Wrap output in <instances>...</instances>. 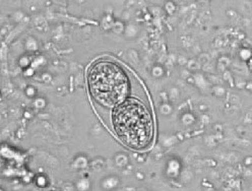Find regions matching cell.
<instances>
[{
    "mask_svg": "<svg viewBox=\"0 0 252 191\" xmlns=\"http://www.w3.org/2000/svg\"><path fill=\"white\" fill-rule=\"evenodd\" d=\"M112 123L119 139L126 147L145 150L153 140L154 121L150 110L136 99H128L113 112Z\"/></svg>",
    "mask_w": 252,
    "mask_h": 191,
    "instance_id": "1",
    "label": "cell"
},
{
    "mask_svg": "<svg viewBox=\"0 0 252 191\" xmlns=\"http://www.w3.org/2000/svg\"><path fill=\"white\" fill-rule=\"evenodd\" d=\"M88 83L92 97L105 107L122 102L128 92V78L116 63L99 60L89 70Z\"/></svg>",
    "mask_w": 252,
    "mask_h": 191,
    "instance_id": "2",
    "label": "cell"
}]
</instances>
